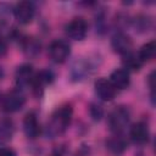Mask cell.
<instances>
[{"mask_svg": "<svg viewBox=\"0 0 156 156\" xmlns=\"http://www.w3.org/2000/svg\"><path fill=\"white\" fill-rule=\"evenodd\" d=\"M72 119V107L71 105H62L51 116L46 126V134L50 138H55L62 134L69 126Z\"/></svg>", "mask_w": 156, "mask_h": 156, "instance_id": "1", "label": "cell"}, {"mask_svg": "<svg viewBox=\"0 0 156 156\" xmlns=\"http://www.w3.org/2000/svg\"><path fill=\"white\" fill-rule=\"evenodd\" d=\"M95 91L98 96L104 101H111L115 99L117 89L106 78H100L95 82Z\"/></svg>", "mask_w": 156, "mask_h": 156, "instance_id": "9", "label": "cell"}, {"mask_svg": "<svg viewBox=\"0 0 156 156\" xmlns=\"http://www.w3.org/2000/svg\"><path fill=\"white\" fill-rule=\"evenodd\" d=\"M24 102H26V98L18 90H13L4 95L0 100L1 110L5 112H16L23 107Z\"/></svg>", "mask_w": 156, "mask_h": 156, "instance_id": "3", "label": "cell"}, {"mask_svg": "<svg viewBox=\"0 0 156 156\" xmlns=\"http://www.w3.org/2000/svg\"><path fill=\"white\" fill-rule=\"evenodd\" d=\"M6 51H7V45H6V43H5L2 39H0V57L4 56V55L6 54Z\"/></svg>", "mask_w": 156, "mask_h": 156, "instance_id": "23", "label": "cell"}, {"mask_svg": "<svg viewBox=\"0 0 156 156\" xmlns=\"http://www.w3.org/2000/svg\"><path fill=\"white\" fill-rule=\"evenodd\" d=\"M13 135V124L11 119H1L0 121V144H5L11 140Z\"/></svg>", "mask_w": 156, "mask_h": 156, "instance_id": "17", "label": "cell"}, {"mask_svg": "<svg viewBox=\"0 0 156 156\" xmlns=\"http://www.w3.org/2000/svg\"><path fill=\"white\" fill-rule=\"evenodd\" d=\"M52 78H54V76L50 71H40L38 74H34V78L30 83L33 87V90L37 94H39V90L41 91L48 83H51Z\"/></svg>", "mask_w": 156, "mask_h": 156, "instance_id": "15", "label": "cell"}, {"mask_svg": "<svg viewBox=\"0 0 156 156\" xmlns=\"http://www.w3.org/2000/svg\"><path fill=\"white\" fill-rule=\"evenodd\" d=\"M111 46L117 54L124 56V55L132 52L133 41L127 34H124L122 32H118L111 39Z\"/></svg>", "mask_w": 156, "mask_h": 156, "instance_id": "8", "label": "cell"}, {"mask_svg": "<svg viewBox=\"0 0 156 156\" xmlns=\"http://www.w3.org/2000/svg\"><path fill=\"white\" fill-rule=\"evenodd\" d=\"M129 135L132 138V140L135 144H145L149 140L150 136V132H149V127L145 122H138L135 123L129 132Z\"/></svg>", "mask_w": 156, "mask_h": 156, "instance_id": "10", "label": "cell"}, {"mask_svg": "<svg viewBox=\"0 0 156 156\" xmlns=\"http://www.w3.org/2000/svg\"><path fill=\"white\" fill-rule=\"evenodd\" d=\"M23 50L28 56H35L40 52V44L33 38H26L23 41Z\"/></svg>", "mask_w": 156, "mask_h": 156, "instance_id": "19", "label": "cell"}, {"mask_svg": "<svg viewBox=\"0 0 156 156\" xmlns=\"http://www.w3.org/2000/svg\"><path fill=\"white\" fill-rule=\"evenodd\" d=\"M128 143L121 134H115L106 141V147L113 155H122L127 150Z\"/></svg>", "mask_w": 156, "mask_h": 156, "instance_id": "14", "label": "cell"}, {"mask_svg": "<svg viewBox=\"0 0 156 156\" xmlns=\"http://www.w3.org/2000/svg\"><path fill=\"white\" fill-rule=\"evenodd\" d=\"M155 54H156V43L154 40H151L140 48V50L138 52V57L144 63V62L152 60L155 57Z\"/></svg>", "mask_w": 156, "mask_h": 156, "instance_id": "16", "label": "cell"}, {"mask_svg": "<svg viewBox=\"0 0 156 156\" xmlns=\"http://www.w3.org/2000/svg\"><path fill=\"white\" fill-rule=\"evenodd\" d=\"M0 156H16V152L10 147H0Z\"/></svg>", "mask_w": 156, "mask_h": 156, "instance_id": "22", "label": "cell"}, {"mask_svg": "<svg viewBox=\"0 0 156 156\" xmlns=\"http://www.w3.org/2000/svg\"><path fill=\"white\" fill-rule=\"evenodd\" d=\"M94 65L90 60H85V58H79L77 60L71 68V78L74 82L82 80L84 79L87 76H89L93 69H94Z\"/></svg>", "mask_w": 156, "mask_h": 156, "instance_id": "7", "label": "cell"}, {"mask_svg": "<svg viewBox=\"0 0 156 156\" xmlns=\"http://www.w3.org/2000/svg\"><path fill=\"white\" fill-rule=\"evenodd\" d=\"M135 28L140 32H145L150 28L151 26V20L146 16H139L138 18H135Z\"/></svg>", "mask_w": 156, "mask_h": 156, "instance_id": "20", "label": "cell"}, {"mask_svg": "<svg viewBox=\"0 0 156 156\" xmlns=\"http://www.w3.org/2000/svg\"><path fill=\"white\" fill-rule=\"evenodd\" d=\"M23 130L26 135L30 139L37 138L40 134V126L34 112H28L23 119Z\"/></svg>", "mask_w": 156, "mask_h": 156, "instance_id": "11", "label": "cell"}, {"mask_svg": "<svg viewBox=\"0 0 156 156\" xmlns=\"http://www.w3.org/2000/svg\"><path fill=\"white\" fill-rule=\"evenodd\" d=\"M34 12H35L34 5L30 1H20L13 9L15 18L22 24L29 23L34 17Z\"/></svg>", "mask_w": 156, "mask_h": 156, "instance_id": "6", "label": "cell"}, {"mask_svg": "<svg viewBox=\"0 0 156 156\" xmlns=\"http://www.w3.org/2000/svg\"><path fill=\"white\" fill-rule=\"evenodd\" d=\"M16 84L18 87H24L32 83L33 78H34V72H33V67L28 63L21 65L17 69H16Z\"/></svg>", "mask_w": 156, "mask_h": 156, "instance_id": "12", "label": "cell"}, {"mask_svg": "<svg viewBox=\"0 0 156 156\" xmlns=\"http://www.w3.org/2000/svg\"><path fill=\"white\" fill-rule=\"evenodd\" d=\"M69 52H71L69 44L65 40H60V39L54 40L49 46V55L51 60L56 63L65 62L69 56Z\"/></svg>", "mask_w": 156, "mask_h": 156, "instance_id": "5", "label": "cell"}, {"mask_svg": "<svg viewBox=\"0 0 156 156\" xmlns=\"http://www.w3.org/2000/svg\"><path fill=\"white\" fill-rule=\"evenodd\" d=\"M65 32H66V35L73 40H83L88 32V24L84 18L76 17L66 24Z\"/></svg>", "mask_w": 156, "mask_h": 156, "instance_id": "4", "label": "cell"}, {"mask_svg": "<svg viewBox=\"0 0 156 156\" xmlns=\"http://www.w3.org/2000/svg\"><path fill=\"white\" fill-rule=\"evenodd\" d=\"M111 84L116 88V89H126L129 87V83H130V78H129V73L127 69H123V68H118V69H115L111 76H110V79Z\"/></svg>", "mask_w": 156, "mask_h": 156, "instance_id": "13", "label": "cell"}, {"mask_svg": "<svg viewBox=\"0 0 156 156\" xmlns=\"http://www.w3.org/2000/svg\"><path fill=\"white\" fill-rule=\"evenodd\" d=\"M129 119H130V113L128 108L124 106H117L110 112L107 122L110 129L115 134H121L129 124Z\"/></svg>", "mask_w": 156, "mask_h": 156, "instance_id": "2", "label": "cell"}, {"mask_svg": "<svg viewBox=\"0 0 156 156\" xmlns=\"http://www.w3.org/2000/svg\"><path fill=\"white\" fill-rule=\"evenodd\" d=\"M123 63L128 69H132V71H139L140 67L143 66V62L139 60L138 55L133 52H129L123 56Z\"/></svg>", "mask_w": 156, "mask_h": 156, "instance_id": "18", "label": "cell"}, {"mask_svg": "<svg viewBox=\"0 0 156 156\" xmlns=\"http://www.w3.org/2000/svg\"><path fill=\"white\" fill-rule=\"evenodd\" d=\"M89 111H90V116H91V118L94 121H100L101 117H102V115H104L102 107L100 105H98V104H91Z\"/></svg>", "mask_w": 156, "mask_h": 156, "instance_id": "21", "label": "cell"}]
</instances>
